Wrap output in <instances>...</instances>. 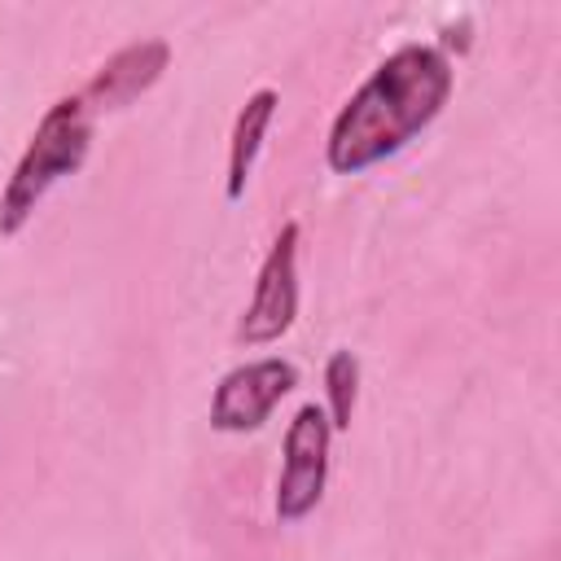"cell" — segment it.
<instances>
[{"label":"cell","mask_w":561,"mask_h":561,"mask_svg":"<svg viewBox=\"0 0 561 561\" xmlns=\"http://www.w3.org/2000/svg\"><path fill=\"white\" fill-rule=\"evenodd\" d=\"M451 96V61L430 44L394 48L337 110L324 158L337 175H359L399 153L421 127L438 118Z\"/></svg>","instance_id":"cell-1"},{"label":"cell","mask_w":561,"mask_h":561,"mask_svg":"<svg viewBox=\"0 0 561 561\" xmlns=\"http://www.w3.org/2000/svg\"><path fill=\"white\" fill-rule=\"evenodd\" d=\"M272 114H276V92H272V88L250 92V101L241 105V114H237V123H232V140H228V184H224L228 202H241L245 180H250V171H254V158H259V145H263V131H267Z\"/></svg>","instance_id":"cell-7"},{"label":"cell","mask_w":561,"mask_h":561,"mask_svg":"<svg viewBox=\"0 0 561 561\" xmlns=\"http://www.w3.org/2000/svg\"><path fill=\"white\" fill-rule=\"evenodd\" d=\"M329 438L333 425L324 416V408L302 403L285 430V447H280V478H276V517L280 522H302L320 495H324V478H329Z\"/></svg>","instance_id":"cell-3"},{"label":"cell","mask_w":561,"mask_h":561,"mask_svg":"<svg viewBox=\"0 0 561 561\" xmlns=\"http://www.w3.org/2000/svg\"><path fill=\"white\" fill-rule=\"evenodd\" d=\"M92 149V114L83 105V96H61L57 105H48V114L39 118V127L31 131L9 184H4V197H0V232L13 237L31 215L35 206L44 202V193L75 175L83 167Z\"/></svg>","instance_id":"cell-2"},{"label":"cell","mask_w":561,"mask_h":561,"mask_svg":"<svg viewBox=\"0 0 561 561\" xmlns=\"http://www.w3.org/2000/svg\"><path fill=\"white\" fill-rule=\"evenodd\" d=\"M324 394H329V425L346 430L351 412H355V394H359V359L351 351H333L324 364Z\"/></svg>","instance_id":"cell-8"},{"label":"cell","mask_w":561,"mask_h":561,"mask_svg":"<svg viewBox=\"0 0 561 561\" xmlns=\"http://www.w3.org/2000/svg\"><path fill=\"white\" fill-rule=\"evenodd\" d=\"M171 61V48L167 39H136L127 48H118L110 61H101V70L88 79V88L79 92L88 114H101V110H123L131 105L140 92H149L162 70Z\"/></svg>","instance_id":"cell-6"},{"label":"cell","mask_w":561,"mask_h":561,"mask_svg":"<svg viewBox=\"0 0 561 561\" xmlns=\"http://www.w3.org/2000/svg\"><path fill=\"white\" fill-rule=\"evenodd\" d=\"M298 386V368L289 359H254V364H241L232 373L219 377L215 386V399H210V425L224 430V434H245V430H259L272 408Z\"/></svg>","instance_id":"cell-5"},{"label":"cell","mask_w":561,"mask_h":561,"mask_svg":"<svg viewBox=\"0 0 561 561\" xmlns=\"http://www.w3.org/2000/svg\"><path fill=\"white\" fill-rule=\"evenodd\" d=\"M294 311H298V224L289 219L263 267H259V280H254V298L237 324V337L245 346H263V342H276L289 324H294Z\"/></svg>","instance_id":"cell-4"}]
</instances>
